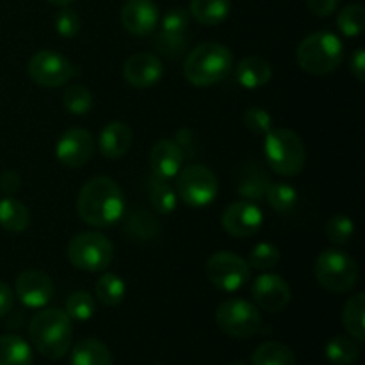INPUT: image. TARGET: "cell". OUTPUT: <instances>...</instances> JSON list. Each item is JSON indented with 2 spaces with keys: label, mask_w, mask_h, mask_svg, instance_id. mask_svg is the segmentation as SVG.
Returning <instances> with one entry per match:
<instances>
[{
  "label": "cell",
  "mask_w": 365,
  "mask_h": 365,
  "mask_svg": "<svg viewBox=\"0 0 365 365\" xmlns=\"http://www.w3.org/2000/svg\"><path fill=\"white\" fill-rule=\"evenodd\" d=\"M207 278L216 289L223 292H235L245 287L252 277L248 260L234 252H216L205 266Z\"/></svg>",
  "instance_id": "cell-10"
},
{
  "label": "cell",
  "mask_w": 365,
  "mask_h": 365,
  "mask_svg": "<svg viewBox=\"0 0 365 365\" xmlns=\"http://www.w3.org/2000/svg\"><path fill=\"white\" fill-rule=\"evenodd\" d=\"M71 321H89L96 312L95 298L88 291H75L68 296L66 310Z\"/></svg>",
  "instance_id": "cell-34"
},
{
  "label": "cell",
  "mask_w": 365,
  "mask_h": 365,
  "mask_svg": "<svg viewBox=\"0 0 365 365\" xmlns=\"http://www.w3.org/2000/svg\"><path fill=\"white\" fill-rule=\"evenodd\" d=\"M31 225V212L27 205L14 196H6L0 200V227L13 234L27 230Z\"/></svg>",
  "instance_id": "cell-24"
},
{
  "label": "cell",
  "mask_w": 365,
  "mask_h": 365,
  "mask_svg": "<svg viewBox=\"0 0 365 365\" xmlns=\"http://www.w3.org/2000/svg\"><path fill=\"white\" fill-rule=\"evenodd\" d=\"M46 2L53 4V6H59V7H66L70 6V4H73L75 0H46Z\"/></svg>",
  "instance_id": "cell-45"
},
{
  "label": "cell",
  "mask_w": 365,
  "mask_h": 365,
  "mask_svg": "<svg viewBox=\"0 0 365 365\" xmlns=\"http://www.w3.org/2000/svg\"><path fill=\"white\" fill-rule=\"evenodd\" d=\"M266 200L274 212L287 214L298 205V191L284 182H271L266 191Z\"/></svg>",
  "instance_id": "cell-31"
},
{
  "label": "cell",
  "mask_w": 365,
  "mask_h": 365,
  "mask_svg": "<svg viewBox=\"0 0 365 365\" xmlns=\"http://www.w3.org/2000/svg\"><path fill=\"white\" fill-rule=\"evenodd\" d=\"M216 323L228 337L250 339L262 327V316L253 303L242 298H228L217 307Z\"/></svg>",
  "instance_id": "cell-9"
},
{
  "label": "cell",
  "mask_w": 365,
  "mask_h": 365,
  "mask_svg": "<svg viewBox=\"0 0 365 365\" xmlns=\"http://www.w3.org/2000/svg\"><path fill=\"white\" fill-rule=\"evenodd\" d=\"M324 232H327L328 241L334 242V245H348L351 241L353 234H355V223H353L351 217L344 216V214H337V216L328 220Z\"/></svg>",
  "instance_id": "cell-36"
},
{
  "label": "cell",
  "mask_w": 365,
  "mask_h": 365,
  "mask_svg": "<svg viewBox=\"0 0 365 365\" xmlns=\"http://www.w3.org/2000/svg\"><path fill=\"white\" fill-rule=\"evenodd\" d=\"M77 214L86 225L109 228L120 223L125 214V198L120 185L109 177L86 182L77 196Z\"/></svg>",
  "instance_id": "cell-1"
},
{
  "label": "cell",
  "mask_w": 365,
  "mask_h": 365,
  "mask_svg": "<svg viewBox=\"0 0 365 365\" xmlns=\"http://www.w3.org/2000/svg\"><path fill=\"white\" fill-rule=\"evenodd\" d=\"M155 365H163V364H155Z\"/></svg>",
  "instance_id": "cell-47"
},
{
  "label": "cell",
  "mask_w": 365,
  "mask_h": 365,
  "mask_svg": "<svg viewBox=\"0 0 365 365\" xmlns=\"http://www.w3.org/2000/svg\"><path fill=\"white\" fill-rule=\"evenodd\" d=\"M360 356V342L349 335H337L327 344V359L335 365H351Z\"/></svg>",
  "instance_id": "cell-29"
},
{
  "label": "cell",
  "mask_w": 365,
  "mask_h": 365,
  "mask_svg": "<svg viewBox=\"0 0 365 365\" xmlns=\"http://www.w3.org/2000/svg\"><path fill=\"white\" fill-rule=\"evenodd\" d=\"M342 324L349 337L355 339L356 342L365 341V294L356 292L355 296L346 302L344 310H342Z\"/></svg>",
  "instance_id": "cell-25"
},
{
  "label": "cell",
  "mask_w": 365,
  "mask_h": 365,
  "mask_svg": "<svg viewBox=\"0 0 365 365\" xmlns=\"http://www.w3.org/2000/svg\"><path fill=\"white\" fill-rule=\"evenodd\" d=\"M221 225L232 237L246 239L255 235L262 228L264 214L257 203L250 202V200H241V202L230 203L225 209L223 216H221Z\"/></svg>",
  "instance_id": "cell-12"
},
{
  "label": "cell",
  "mask_w": 365,
  "mask_h": 365,
  "mask_svg": "<svg viewBox=\"0 0 365 365\" xmlns=\"http://www.w3.org/2000/svg\"><path fill=\"white\" fill-rule=\"evenodd\" d=\"M296 59L303 71L312 75H327L337 70L344 59V45L341 38L330 31L312 32L302 39L296 50Z\"/></svg>",
  "instance_id": "cell-5"
},
{
  "label": "cell",
  "mask_w": 365,
  "mask_h": 365,
  "mask_svg": "<svg viewBox=\"0 0 365 365\" xmlns=\"http://www.w3.org/2000/svg\"><path fill=\"white\" fill-rule=\"evenodd\" d=\"M349 71L359 82L365 81V50L356 48L353 52L351 61H349Z\"/></svg>",
  "instance_id": "cell-43"
},
{
  "label": "cell",
  "mask_w": 365,
  "mask_h": 365,
  "mask_svg": "<svg viewBox=\"0 0 365 365\" xmlns=\"http://www.w3.org/2000/svg\"><path fill=\"white\" fill-rule=\"evenodd\" d=\"M341 0H307V7L312 14L319 18H327L337 11Z\"/></svg>",
  "instance_id": "cell-41"
},
{
  "label": "cell",
  "mask_w": 365,
  "mask_h": 365,
  "mask_svg": "<svg viewBox=\"0 0 365 365\" xmlns=\"http://www.w3.org/2000/svg\"><path fill=\"white\" fill-rule=\"evenodd\" d=\"M337 29L346 38H356L365 29V9L360 4L346 6L337 14Z\"/></svg>",
  "instance_id": "cell-33"
},
{
  "label": "cell",
  "mask_w": 365,
  "mask_h": 365,
  "mask_svg": "<svg viewBox=\"0 0 365 365\" xmlns=\"http://www.w3.org/2000/svg\"><path fill=\"white\" fill-rule=\"evenodd\" d=\"M234 70V56L230 48L221 43H200L187 53L184 61V75L187 82L198 88L217 84Z\"/></svg>",
  "instance_id": "cell-3"
},
{
  "label": "cell",
  "mask_w": 365,
  "mask_h": 365,
  "mask_svg": "<svg viewBox=\"0 0 365 365\" xmlns=\"http://www.w3.org/2000/svg\"><path fill=\"white\" fill-rule=\"evenodd\" d=\"M148 163L155 177L171 180L184 166V148L173 139H159L150 152Z\"/></svg>",
  "instance_id": "cell-18"
},
{
  "label": "cell",
  "mask_w": 365,
  "mask_h": 365,
  "mask_svg": "<svg viewBox=\"0 0 365 365\" xmlns=\"http://www.w3.org/2000/svg\"><path fill=\"white\" fill-rule=\"evenodd\" d=\"M316 278L327 291L344 294L359 282V266L356 260L342 250H324L316 260Z\"/></svg>",
  "instance_id": "cell-7"
},
{
  "label": "cell",
  "mask_w": 365,
  "mask_h": 365,
  "mask_svg": "<svg viewBox=\"0 0 365 365\" xmlns=\"http://www.w3.org/2000/svg\"><path fill=\"white\" fill-rule=\"evenodd\" d=\"M53 24H56L57 34L63 36V38H75L81 31V16L70 6L61 7L59 13L56 14Z\"/></svg>",
  "instance_id": "cell-39"
},
{
  "label": "cell",
  "mask_w": 365,
  "mask_h": 365,
  "mask_svg": "<svg viewBox=\"0 0 365 365\" xmlns=\"http://www.w3.org/2000/svg\"><path fill=\"white\" fill-rule=\"evenodd\" d=\"M278 262H280V250L271 242H259L257 246H253L248 255V264L252 269H273Z\"/></svg>",
  "instance_id": "cell-35"
},
{
  "label": "cell",
  "mask_w": 365,
  "mask_h": 365,
  "mask_svg": "<svg viewBox=\"0 0 365 365\" xmlns=\"http://www.w3.org/2000/svg\"><path fill=\"white\" fill-rule=\"evenodd\" d=\"M242 120H245L248 130H252L257 135H266L273 128V118L262 107H250V109H246Z\"/></svg>",
  "instance_id": "cell-40"
},
{
  "label": "cell",
  "mask_w": 365,
  "mask_h": 365,
  "mask_svg": "<svg viewBox=\"0 0 365 365\" xmlns=\"http://www.w3.org/2000/svg\"><path fill=\"white\" fill-rule=\"evenodd\" d=\"M68 260L75 269L102 273L114 259V245L100 232H81L68 242Z\"/></svg>",
  "instance_id": "cell-6"
},
{
  "label": "cell",
  "mask_w": 365,
  "mask_h": 365,
  "mask_svg": "<svg viewBox=\"0 0 365 365\" xmlns=\"http://www.w3.org/2000/svg\"><path fill=\"white\" fill-rule=\"evenodd\" d=\"M252 365H296V355L282 342H264L253 351Z\"/></svg>",
  "instance_id": "cell-27"
},
{
  "label": "cell",
  "mask_w": 365,
  "mask_h": 365,
  "mask_svg": "<svg viewBox=\"0 0 365 365\" xmlns=\"http://www.w3.org/2000/svg\"><path fill=\"white\" fill-rule=\"evenodd\" d=\"M53 282L46 273L38 269H27L18 274L14 282V292L27 309H43L53 296Z\"/></svg>",
  "instance_id": "cell-14"
},
{
  "label": "cell",
  "mask_w": 365,
  "mask_h": 365,
  "mask_svg": "<svg viewBox=\"0 0 365 365\" xmlns=\"http://www.w3.org/2000/svg\"><path fill=\"white\" fill-rule=\"evenodd\" d=\"M132 130L123 121L106 125L98 138V150L106 159H121L132 146Z\"/></svg>",
  "instance_id": "cell-19"
},
{
  "label": "cell",
  "mask_w": 365,
  "mask_h": 365,
  "mask_svg": "<svg viewBox=\"0 0 365 365\" xmlns=\"http://www.w3.org/2000/svg\"><path fill=\"white\" fill-rule=\"evenodd\" d=\"M189 24H191V14L189 11L182 9V7H173L168 11L160 21V31L168 32V34H187Z\"/></svg>",
  "instance_id": "cell-38"
},
{
  "label": "cell",
  "mask_w": 365,
  "mask_h": 365,
  "mask_svg": "<svg viewBox=\"0 0 365 365\" xmlns=\"http://www.w3.org/2000/svg\"><path fill=\"white\" fill-rule=\"evenodd\" d=\"M125 294H127V285L116 273H103L96 280L95 296L102 305L118 307L125 299Z\"/></svg>",
  "instance_id": "cell-28"
},
{
  "label": "cell",
  "mask_w": 365,
  "mask_h": 365,
  "mask_svg": "<svg viewBox=\"0 0 365 365\" xmlns=\"http://www.w3.org/2000/svg\"><path fill=\"white\" fill-rule=\"evenodd\" d=\"M13 303H14L13 291H11V287L6 284V282L0 280V317L7 316V314L11 312Z\"/></svg>",
  "instance_id": "cell-44"
},
{
  "label": "cell",
  "mask_w": 365,
  "mask_h": 365,
  "mask_svg": "<svg viewBox=\"0 0 365 365\" xmlns=\"http://www.w3.org/2000/svg\"><path fill=\"white\" fill-rule=\"evenodd\" d=\"M29 77L43 88H61L75 75L73 64L56 50H39L27 64Z\"/></svg>",
  "instance_id": "cell-11"
},
{
  "label": "cell",
  "mask_w": 365,
  "mask_h": 365,
  "mask_svg": "<svg viewBox=\"0 0 365 365\" xmlns=\"http://www.w3.org/2000/svg\"><path fill=\"white\" fill-rule=\"evenodd\" d=\"M230 365H248L246 362H241V360H237V362H232Z\"/></svg>",
  "instance_id": "cell-46"
},
{
  "label": "cell",
  "mask_w": 365,
  "mask_h": 365,
  "mask_svg": "<svg viewBox=\"0 0 365 365\" xmlns=\"http://www.w3.org/2000/svg\"><path fill=\"white\" fill-rule=\"evenodd\" d=\"M264 155L267 168L280 177H296L305 168V145L291 128H271L264 139Z\"/></svg>",
  "instance_id": "cell-4"
},
{
  "label": "cell",
  "mask_w": 365,
  "mask_h": 365,
  "mask_svg": "<svg viewBox=\"0 0 365 365\" xmlns=\"http://www.w3.org/2000/svg\"><path fill=\"white\" fill-rule=\"evenodd\" d=\"M34 353L27 341L13 334L0 337V365H32Z\"/></svg>",
  "instance_id": "cell-26"
},
{
  "label": "cell",
  "mask_w": 365,
  "mask_h": 365,
  "mask_svg": "<svg viewBox=\"0 0 365 365\" xmlns=\"http://www.w3.org/2000/svg\"><path fill=\"white\" fill-rule=\"evenodd\" d=\"M64 109L75 116H84L93 107V95L86 86L71 84L64 89L63 95Z\"/></svg>",
  "instance_id": "cell-32"
},
{
  "label": "cell",
  "mask_w": 365,
  "mask_h": 365,
  "mask_svg": "<svg viewBox=\"0 0 365 365\" xmlns=\"http://www.w3.org/2000/svg\"><path fill=\"white\" fill-rule=\"evenodd\" d=\"M153 45H155L157 52L175 59V57L182 56V53H185V50H187V34L178 36L159 31L155 39H153Z\"/></svg>",
  "instance_id": "cell-37"
},
{
  "label": "cell",
  "mask_w": 365,
  "mask_h": 365,
  "mask_svg": "<svg viewBox=\"0 0 365 365\" xmlns=\"http://www.w3.org/2000/svg\"><path fill=\"white\" fill-rule=\"evenodd\" d=\"M95 153V139L84 128H70L61 135L56 146V155L63 166L81 168L91 160Z\"/></svg>",
  "instance_id": "cell-13"
},
{
  "label": "cell",
  "mask_w": 365,
  "mask_h": 365,
  "mask_svg": "<svg viewBox=\"0 0 365 365\" xmlns=\"http://www.w3.org/2000/svg\"><path fill=\"white\" fill-rule=\"evenodd\" d=\"M150 200H152L153 210L159 214H171L177 209L178 203L177 191L171 187L170 182L155 175L150 178Z\"/></svg>",
  "instance_id": "cell-30"
},
{
  "label": "cell",
  "mask_w": 365,
  "mask_h": 365,
  "mask_svg": "<svg viewBox=\"0 0 365 365\" xmlns=\"http://www.w3.org/2000/svg\"><path fill=\"white\" fill-rule=\"evenodd\" d=\"M70 365H113V355L98 339H82L71 349Z\"/></svg>",
  "instance_id": "cell-22"
},
{
  "label": "cell",
  "mask_w": 365,
  "mask_h": 365,
  "mask_svg": "<svg viewBox=\"0 0 365 365\" xmlns=\"http://www.w3.org/2000/svg\"><path fill=\"white\" fill-rule=\"evenodd\" d=\"M159 7L153 0H127L121 7V25L132 36H150L159 25Z\"/></svg>",
  "instance_id": "cell-16"
},
{
  "label": "cell",
  "mask_w": 365,
  "mask_h": 365,
  "mask_svg": "<svg viewBox=\"0 0 365 365\" xmlns=\"http://www.w3.org/2000/svg\"><path fill=\"white\" fill-rule=\"evenodd\" d=\"M271 184L269 173H267L266 168L259 163L248 164L245 170L241 171V177H239L237 191L241 192V196H245L250 202H255V200L266 198V191Z\"/></svg>",
  "instance_id": "cell-21"
},
{
  "label": "cell",
  "mask_w": 365,
  "mask_h": 365,
  "mask_svg": "<svg viewBox=\"0 0 365 365\" xmlns=\"http://www.w3.org/2000/svg\"><path fill=\"white\" fill-rule=\"evenodd\" d=\"M123 77L132 88H153L164 77V64L155 53H134V56H130L125 61Z\"/></svg>",
  "instance_id": "cell-17"
},
{
  "label": "cell",
  "mask_w": 365,
  "mask_h": 365,
  "mask_svg": "<svg viewBox=\"0 0 365 365\" xmlns=\"http://www.w3.org/2000/svg\"><path fill=\"white\" fill-rule=\"evenodd\" d=\"M29 335L39 355L48 360H61L71 348L73 327L64 310L45 309L32 317Z\"/></svg>",
  "instance_id": "cell-2"
},
{
  "label": "cell",
  "mask_w": 365,
  "mask_h": 365,
  "mask_svg": "<svg viewBox=\"0 0 365 365\" xmlns=\"http://www.w3.org/2000/svg\"><path fill=\"white\" fill-rule=\"evenodd\" d=\"M177 196L192 209H203L216 200L220 182L216 173L203 164L182 168L177 177Z\"/></svg>",
  "instance_id": "cell-8"
},
{
  "label": "cell",
  "mask_w": 365,
  "mask_h": 365,
  "mask_svg": "<svg viewBox=\"0 0 365 365\" xmlns=\"http://www.w3.org/2000/svg\"><path fill=\"white\" fill-rule=\"evenodd\" d=\"M253 302L271 314L282 312L291 302V287L280 274H260L252 285Z\"/></svg>",
  "instance_id": "cell-15"
},
{
  "label": "cell",
  "mask_w": 365,
  "mask_h": 365,
  "mask_svg": "<svg viewBox=\"0 0 365 365\" xmlns=\"http://www.w3.org/2000/svg\"><path fill=\"white\" fill-rule=\"evenodd\" d=\"M21 187V178L16 171L7 170L0 175V189L6 196H14Z\"/></svg>",
  "instance_id": "cell-42"
},
{
  "label": "cell",
  "mask_w": 365,
  "mask_h": 365,
  "mask_svg": "<svg viewBox=\"0 0 365 365\" xmlns=\"http://www.w3.org/2000/svg\"><path fill=\"white\" fill-rule=\"evenodd\" d=\"M230 0H191L189 4L191 18L207 27H216V25L223 24L230 14Z\"/></svg>",
  "instance_id": "cell-23"
},
{
  "label": "cell",
  "mask_w": 365,
  "mask_h": 365,
  "mask_svg": "<svg viewBox=\"0 0 365 365\" xmlns=\"http://www.w3.org/2000/svg\"><path fill=\"white\" fill-rule=\"evenodd\" d=\"M273 77V68L269 61L260 56H248L239 61L235 68V81L246 89L264 88Z\"/></svg>",
  "instance_id": "cell-20"
}]
</instances>
